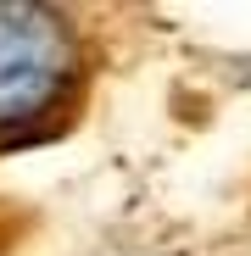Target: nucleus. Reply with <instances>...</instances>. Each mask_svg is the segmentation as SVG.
<instances>
[{
	"instance_id": "1",
	"label": "nucleus",
	"mask_w": 251,
	"mask_h": 256,
	"mask_svg": "<svg viewBox=\"0 0 251 256\" xmlns=\"http://www.w3.org/2000/svg\"><path fill=\"white\" fill-rule=\"evenodd\" d=\"M95 90V39L67 6L0 0V156L73 134Z\"/></svg>"
},
{
	"instance_id": "2",
	"label": "nucleus",
	"mask_w": 251,
	"mask_h": 256,
	"mask_svg": "<svg viewBox=\"0 0 251 256\" xmlns=\"http://www.w3.org/2000/svg\"><path fill=\"white\" fill-rule=\"evenodd\" d=\"M39 228L34 218V206L28 200H12V195H0V256H17V245Z\"/></svg>"
}]
</instances>
